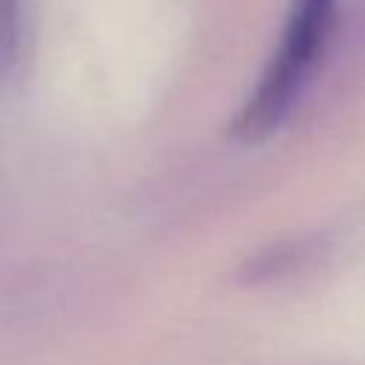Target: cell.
Segmentation results:
<instances>
[{
  "instance_id": "6da1fadb",
  "label": "cell",
  "mask_w": 365,
  "mask_h": 365,
  "mask_svg": "<svg viewBox=\"0 0 365 365\" xmlns=\"http://www.w3.org/2000/svg\"><path fill=\"white\" fill-rule=\"evenodd\" d=\"M336 0H294L274 57L254 86L231 131L242 143H259L279 128L294 108L331 31Z\"/></svg>"
},
{
  "instance_id": "7a4b0ae2",
  "label": "cell",
  "mask_w": 365,
  "mask_h": 365,
  "mask_svg": "<svg viewBox=\"0 0 365 365\" xmlns=\"http://www.w3.org/2000/svg\"><path fill=\"white\" fill-rule=\"evenodd\" d=\"M20 0H0V77H6L20 54Z\"/></svg>"
}]
</instances>
